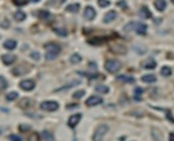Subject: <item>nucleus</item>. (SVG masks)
<instances>
[{
	"label": "nucleus",
	"mask_w": 174,
	"mask_h": 141,
	"mask_svg": "<svg viewBox=\"0 0 174 141\" xmlns=\"http://www.w3.org/2000/svg\"><path fill=\"white\" fill-rule=\"evenodd\" d=\"M34 87H36V83H34V80L26 79L20 82V88L25 90V91H32Z\"/></svg>",
	"instance_id": "nucleus-4"
},
{
	"label": "nucleus",
	"mask_w": 174,
	"mask_h": 141,
	"mask_svg": "<svg viewBox=\"0 0 174 141\" xmlns=\"http://www.w3.org/2000/svg\"><path fill=\"white\" fill-rule=\"evenodd\" d=\"M152 136L155 141H163V135L160 130L156 127L152 128Z\"/></svg>",
	"instance_id": "nucleus-9"
},
{
	"label": "nucleus",
	"mask_w": 174,
	"mask_h": 141,
	"mask_svg": "<svg viewBox=\"0 0 174 141\" xmlns=\"http://www.w3.org/2000/svg\"><path fill=\"white\" fill-rule=\"evenodd\" d=\"M96 15H97V12H96V10H94L92 6H88L86 7L85 9V12H84V17H85L87 20H93L94 17H96Z\"/></svg>",
	"instance_id": "nucleus-8"
},
{
	"label": "nucleus",
	"mask_w": 174,
	"mask_h": 141,
	"mask_svg": "<svg viewBox=\"0 0 174 141\" xmlns=\"http://www.w3.org/2000/svg\"><path fill=\"white\" fill-rule=\"evenodd\" d=\"M156 66V62L152 58H148L143 62V67L146 69H153Z\"/></svg>",
	"instance_id": "nucleus-13"
},
{
	"label": "nucleus",
	"mask_w": 174,
	"mask_h": 141,
	"mask_svg": "<svg viewBox=\"0 0 174 141\" xmlns=\"http://www.w3.org/2000/svg\"><path fill=\"white\" fill-rule=\"evenodd\" d=\"M38 16H39V18H42L43 20H47L50 18V13L45 11V10H42V11H39Z\"/></svg>",
	"instance_id": "nucleus-26"
},
{
	"label": "nucleus",
	"mask_w": 174,
	"mask_h": 141,
	"mask_svg": "<svg viewBox=\"0 0 174 141\" xmlns=\"http://www.w3.org/2000/svg\"><path fill=\"white\" fill-rule=\"evenodd\" d=\"M42 137L45 139V140H52L53 139L52 135L49 133L48 131H46V130H44V131L42 132Z\"/></svg>",
	"instance_id": "nucleus-32"
},
{
	"label": "nucleus",
	"mask_w": 174,
	"mask_h": 141,
	"mask_svg": "<svg viewBox=\"0 0 174 141\" xmlns=\"http://www.w3.org/2000/svg\"><path fill=\"white\" fill-rule=\"evenodd\" d=\"M59 108V104L57 102H53V101H47V102H42L41 104V109L42 110H46V112H54L57 110Z\"/></svg>",
	"instance_id": "nucleus-3"
},
{
	"label": "nucleus",
	"mask_w": 174,
	"mask_h": 141,
	"mask_svg": "<svg viewBox=\"0 0 174 141\" xmlns=\"http://www.w3.org/2000/svg\"><path fill=\"white\" fill-rule=\"evenodd\" d=\"M30 129V126L29 125H23V124H21L20 125V130H21V131H28V130Z\"/></svg>",
	"instance_id": "nucleus-39"
},
{
	"label": "nucleus",
	"mask_w": 174,
	"mask_h": 141,
	"mask_svg": "<svg viewBox=\"0 0 174 141\" xmlns=\"http://www.w3.org/2000/svg\"><path fill=\"white\" fill-rule=\"evenodd\" d=\"M171 1H172V2H173V3H174V0H171Z\"/></svg>",
	"instance_id": "nucleus-42"
},
{
	"label": "nucleus",
	"mask_w": 174,
	"mask_h": 141,
	"mask_svg": "<svg viewBox=\"0 0 174 141\" xmlns=\"http://www.w3.org/2000/svg\"><path fill=\"white\" fill-rule=\"evenodd\" d=\"M160 73L162 76H164V77H168V76H170V75L172 74V70L170 67H168V66H163L160 70Z\"/></svg>",
	"instance_id": "nucleus-21"
},
{
	"label": "nucleus",
	"mask_w": 174,
	"mask_h": 141,
	"mask_svg": "<svg viewBox=\"0 0 174 141\" xmlns=\"http://www.w3.org/2000/svg\"><path fill=\"white\" fill-rule=\"evenodd\" d=\"M97 92L98 93H101V94H106L109 92V88L107 86H104V85H98L96 88Z\"/></svg>",
	"instance_id": "nucleus-24"
},
{
	"label": "nucleus",
	"mask_w": 174,
	"mask_h": 141,
	"mask_svg": "<svg viewBox=\"0 0 174 141\" xmlns=\"http://www.w3.org/2000/svg\"><path fill=\"white\" fill-rule=\"evenodd\" d=\"M117 17V13L115 11H113V10H111V11H109L105 14V16H104L103 18V22L104 23H110L112 22L113 20H115Z\"/></svg>",
	"instance_id": "nucleus-12"
},
{
	"label": "nucleus",
	"mask_w": 174,
	"mask_h": 141,
	"mask_svg": "<svg viewBox=\"0 0 174 141\" xmlns=\"http://www.w3.org/2000/svg\"><path fill=\"white\" fill-rule=\"evenodd\" d=\"M103 102L102 98L98 97V96H91L87 101H86V104L89 107H93V106H97L99 104H101Z\"/></svg>",
	"instance_id": "nucleus-6"
},
{
	"label": "nucleus",
	"mask_w": 174,
	"mask_h": 141,
	"mask_svg": "<svg viewBox=\"0 0 174 141\" xmlns=\"http://www.w3.org/2000/svg\"><path fill=\"white\" fill-rule=\"evenodd\" d=\"M142 81L145 83H148V84L155 83L156 81V77L152 74H147V75H144L142 77Z\"/></svg>",
	"instance_id": "nucleus-15"
},
{
	"label": "nucleus",
	"mask_w": 174,
	"mask_h": 141,
	"mask_svg": "<svg viewBox=\"0 0 174 141\" xmlns=\"http://www.w3.org/2000/svg\"><path fill=\"white\" fill-rule=\"evenodd\" d=\"M31 104H32V101L30 100V99H24V100L21 101V102H20V107L26 109V108L30 107V106H31Z\"/></svg>",
	"instance_id": "nucleus-25"
},
{
	"label": "nucleus",
	"mask_w": 174,
	"mask_h": 141,
	"mask_svg": "<svg viewBox=\"0 0 174 141\" xmlns=\"http://www.w3.org/2000/svg\"><path fill=\"white\" fill-rule=\"evenodd\" d=\"M155 6H156V8L158 10V11H163V10L166 8L167 3H166L165 0H156Z\"/></svg>",
	"instance_id": "nucleus-17"
},
{
	"label": "nucleus",
	"mask_w": 174,
	"mask_h": 141,
	"mask_svg": "<svg viewBox=\"0 0 174 141\" xmlns=\"http://www.w3.org/2000/svg\"><path fill=\"white\" fill-rule=\"evenodd\" d=\"M166 118H168V120H169L170 122H173V123H174V118L171 115L170 110H167V112H166Z\"/></svg>",
	"instance_id": "nucleus-38"
},
{
	"label": "nucleus",
	"mask_w": 174,
	"mask_h": 141,
	"mask_svg": "<svg viewBox=\"0 0 174 141\" xmlns=\"http://www.w3.org/2000/svg\"><path fill=\"white\" fill-rule=\"evenodd\" d=\"M104 67H105V69L107 70L108 72L115 73V72H117V71L120 70L121 64L116 59H109L105 62V64H104Z\"/></svg>",
	"instance_id": "nucleus-2"
},
{
	"label": "nucleus",
	"mask_w": 174,
	"mask_h": 141,
	"mask_svg": "<svg viewBox=\"0 0 174 141\" xmlns=\"http://www.w3.org/2000/svg\"><path fill=\"white\" fill-rule=\"evenodd\" d=\"M1 59L6 65H10V64H12L15 60H16V56H14V55H12V54H3Z\"/></svg>",
	"instance_id": "nucleus-14"
},
{
	"label": "nucleus",
	"mask_w": 174,
	"mask_h": 141,
	"mask_svg": "<svg viewBox=\"0 0 174 141\" xmlns=\"http://www.w3.org/2000/svg\"><path fill=\"white\" fill-rule=\"evenodd\" d=\"M45 48L49 53H53L56 55H58V53L61 52V47L54 43H48L47 44H45Z\"/></svg>",
	"instance_id": "nucleus-5"
},
{
	"label": "nucleus",
	"mask_w": 174,
	"mask_h": 141,
	"mask_svg": "<svg viewBox=\"0 0 174 141\" xmlns=\"http://www.w3.org/2000/svg\"><path fill=\"white\" fill-rule=\"evenodd\" d=\"M79 9H80V4H78V3L70 4V5H68V6L66 7L67 11L71 12V13H77L79 11Z\"/></svg>",
	"instance_id": "nucleus-19"
},
{
	"label": "nucleus",
	"mask_w": 174,
	"mask_h": 141,
	"mask_svg": "<svg viewBox=\"0 0 174 141\" xmlns=\"http://www.w3.org/2000/svg\"><path fill=\"white\" fill-rule=\"evenodd\" d=\"M82 60V57H81V55L80 54H78V53H74L72 56L70 57V61L73 63V64H77L79 63Z\"/></svg>",
	"instance_id": "nucleus-23"
},
{
	"label": "nucleus",
	"mask_w": 174,
	"mask_h": 141,
	"mask_svg": "<svg viewBox=\"0 0 174 141\" xmlns=\"http://www.w3.org/2000/svg\"><path fill=\"white\" fill-rule=\"evenodd\" d=\"M14 18H15V20H17V21L21 22V21H24V20L26 19V14L22 11H18L14 14Z\"/></svg>",
	"instance_id": "nucleus-22"
},
{
	"label": "nucleus",
	"mask_w": 174,
	"mask_h": 141,
	"mask_svg": "<svg viewBox=\"0 0 174 141\" xmlns=\"http://www.w3.org/2000/svg\"><path fill=\"white\" fill-rule=\"evenodd\" d=\"M135 22H131L129 23L126 27H124V31H131V30H133L134 28H135Z\"/></svg>",
	"instance_id": "nucleus-33"
},
{
	"label": "nucleus",
	"mask_w": 174,
	"mask_h": 141,
	"mask_svg": "<svg viewBox=\"0 0 174 141\" xmlns=\"http://www.w3.org/2000/svg\"><path fill=\"white\" fill-rule=\"evenodd\" d=\"M31 57L34 60H38L39 58H41V54H39L38 52H32L31 53Z\"/></svg>",
	"instance_id": "nucleus-37"
},
{
	"label": "nucleus",
	"mask_w": 174,
	"mask_h": 141,
	"mask_svg": "<svg viewBox=\"0 0 174 141\" xmlns=\"http://www.w3.org/2000/svg\"><path fill=\"white\" fill-rule=\"evenodd\" d=\"M9 138L11 141H22V137H20L19 135H15V134L10 135Z\"/></svg>",
	"instance_id": "nucleus-35"
},
{
	"label": "nucleus",
	"mask_w": 174,
	"mask_h": 141,
	"mask_svg": "<svg viewBox=\"0 0 174 141\" xmlns=\"http://www.w3.org/2000/svg\"><path fill=\"white\" fill-rule=\"evenodd\" d=\"M18 96H19V94L17 92H11V93H9L6 96V99L8 101H14V100H16L18 98Z\"/></svg>",
	"instance_id": "nucleus-27"
},
{
	"label": "nucleus",
	"mask_w": 174,
	"mask_h": 141,
	"mask_svg": "<svg viewBox=\"0 0 174 141\" xmlns=\"http://www.w3.org/2000/svg\"><path fill=\"white\" fill-rule=\"evenodd\" d=\"M79 84H81V81H78V80H73V81L70 83V84H68L66 85V86H64L60 89H57L56 90V92H59V91H63V90H67L69 88H71V87H74V86H77V85Z\"/></svg>",
	"instance_id": "nucleus-20"
},
{
	"label": "nucleus",
	"mask_w": 174,
	"mask_h": 141,
	"mask_svg": "<svg viewBox=\"0 0 174 141\" xmlns=\"http://www.w3.org/2000/svg\"><path fill=\"white\" fill-rule=\"evenodd\" d=\"M97 3H98L99 6L102 7V8L107 7V6H109V5H110V1H108V0H98Z\"/></svg>",
	"instance_id": "nucleus-30"
},
{
	"label": "nucleus",
	"mask_w": 174,
	"mask_h": 141,
	"mask_svg": "<svg viewBox=\"0 0 174 141\" xmlns=\"http://www.w3.org/2000/svg\"><path fill=\"white\" fill-rule=\"evenodd\" d=\"M108 125L106 124H101L96 129L93 135V141H102L104 135L106 134V132L108 131Z\"/></svg>",
	"instance_id": "nucleus-1"
},
{
	"label": "nucleus",
	"mask_w": 174,
	"mask_h": 141,
	"mask_svg": "<svg viewBox=\"0 0 174 141\" xmlns=\"http://www.w3.org/2000/svg\"><path fill=\"white\" fill-rule=\"evenodd\" d=\"M169 141H174V133L173 132H171L169 134Z\"/></svg>",
	"instance_id": "nucleus-40"
},
{
	"label": "nucleus",
	"mask_w": 174,
	"mask_h": 141,
	"mask_svg": "<svg viewBox=\"0 0 174 141\" xmlns=\"http://www.w3.org/2000/svg\"><path fill=\"white\" fill-rule=\"evenodd\" d=\"M32 1H33V2H38L39 0H32Z\"/></svg>",
	"instance_id": "nucleus-41"
},
{
	"label": "nucleus",
	"mask_w": 174,
	"mask_h": 141,
	"mask_svg": "<svg viewBox=\"0 0 174 141\" xmlns=\"http://www.w3.org/2000/svg\"><path fill=\"white\" fill-rule=\"evenodd\" d=\"M85 94H86V92L84 91V90H79V91L73 94V97L75 99H81V98H83V96H85Z\"/></svg>",
	"instance_id": "nucleus-28"
},
{
	"label": "nucleus",
	"mask_w": 174,
	"mask_h": 141,
	"mask_svg": "<svg viewBox=\"0 0 174 141\" xmlns=\"http://www.w3.org/2000/svg\"><path fill=\"white\" fill-rule=\"evenodd\" d=\"M7 81L5 80L4 77L2 76H0V90H4L5 88L7 87Z\"/></svg>",
	"instance_id": "nucleus-29"
},
{
	"label": "nucleus",
	"mask_w": 174,
	"mask_h": 141,
	"mask_svg": "<svg viewBox=\"0 0 174 141\" xmlns=\"http://www.w3.org/2000/svg\"><path fill=\"white\" fill-rule=\"evenodd\" d=\"M81 117H82V115L80 114H76L71 115V117L69 118V120H68V125L71 128H74L79 123V122H80Z\"/></svg>",
	"instance_id": "nucleus-7"
},
{
	"label": "nucleus",
	"mask_w": 174,
	"mask_h": 141,
	"mask_svg": "<svg viewBox=\"0 0 174 141\" xmlns=\"http://www.w3.org/2000/svg\"><path fill=\"white\" fill-rule=\"evenodd\" d=\"M137 25H135V30L138 35H140V36H142V35H146L147 33V30H148V27L146 24L144 23H136Z\"/></svg>",
	"instance_id": "nucleus-10"
},
{
	"label": "nucleus",
	"mask_w": 174,
	"mask_h": 141,
	"mask_svg": "<svg viewBox=\"0 0 174 141\" xmlns=\"http://www.w3.org/2000/svg\"><path fill=\"white\" fill-rule=\"evenodd\" d=\"M139 16L143 19H150L152 18V12L148 9V7L143 6L139 11Z\"/></svg>",
	"instance_id": "nucleus-11"
},
{
	"label": "nucleus",
	"mask_w": 174,
	"mask_h": 141,
	"mask_svg": "<svg viewBox=\"0 0 174 141\" xmlns=\"http://www.w3.org/2000/svg\"><path fill=\"white\" fill-rule=\"evenodd\" d=\"M118 81H121L124 83H134L135 82V78L131 77V76H126V75H120V76H117L116 78Z\"/></svg>",
	"instance_id": "nucleus-18"
},
{
	"label": "nucleus",
	"mask_w": 174,
	"mask_h": 141,
	"mask_svg": "<svg viewBox=\"0 0 174 141\" xmlns=\"http://www.w3.org/2000/svg\"><path fill=\"white\" fill-rule=\"evenodd\" d=\"M3 47L6 48V49L13 50L15 48L17 47V42L14 41V39H8V41H6V42L3 44Z\"/></svg>",
	"instance_id": "nucleus-16"
},
{
	"label": "nucleus",
	"mask_w": 174,
	"mask_h": 141,
	"mask_svg": "<svg viewBox=\"0 0 174 141\" xmlns=\"http://www.w3.org/2000/svg\"><path fill=\"white\" fill-rule=\"evenodd\" d=\"M56 56H57L56 54L49 53V52H47V53L45 54V58H46V59H48V60H52V59H54V58H56Z\"/></svg>",
	"instance_id": "nucleus-36"
},
{
	"label": "nucleus",
	"mask_w": 174,
	"mask_h": 141,
	"mask_svg": "<svg viewBox=\"0 0 174 141\" xmlns=\"http://www.w3.org/2000/svg\"><path fill=\"white\" fill-rule=\"evenodd\" d=\"M54 31H55V33H57L59 36H62V37H66L67 36V31L64 29H54Z\"/></svg>",
	"instance_id": "nucleus-31"
},
{
	"label": "nucleus",
	"mask_w": 174,
	"mask_h": 141,
	"mask_svg": "<svg viewBox=\"0 0 174 141\" xmlns=\"http://www.w3.org/2000/svg\"><path fill=\"white\" fill-rule=\"evenodd\" d=\"M13 2L18 6H23V5H26L28 3V0H13Z\"/></svg>",
	"instance_id": "nucleus-34"
}]
</instances>
